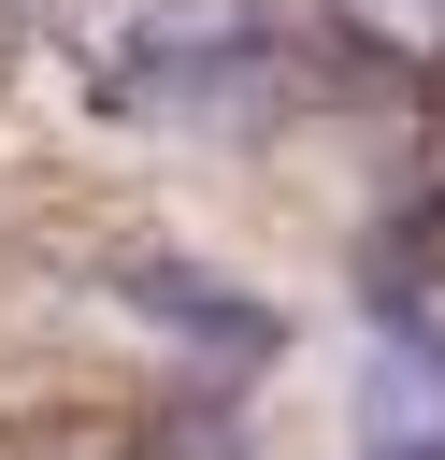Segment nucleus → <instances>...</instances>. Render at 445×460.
<instances>
[{"instance_id": "f03ea898", "label": "nucleus", "mask_w": 445, "mask_h": 460, "mask_svg": "<svg viewBox=\"0 0 445 460\" xmlns=\"http://www.w3.org/2000/svg\"><path fill=\"white\" fill-rule=\"evenodd\" d=\"M115 302L158 316V331H172L187 359H215V374H273V359H287V316H273L258 288L201 273V259H115Z\"/></svg>"}, {"instance_id": "7ed1b4c3", "label": "nucleus", "mask_w": 445, "mask_h": 460, "mask_svg": "<svg viewBox=\"0 0 445 460\" xmlns=\"http://www.w3.org/2000/svg\"><path fill=\"white\" fill-rule=\"evenodd\" d=\"M359 460H445V417H431V431H373Z\"/></svg>"}, {"instance_id": "f257e3e1", "label": "nucleus", "mask_w": 445, "mask_h": 460, "mask_svg": "<svg viewBox=\"0 0 445 460\" xmlns=\"http://www.w3.org/2000/svg\"><path fill=\"white\" fill-rule=\"evenodd\" d=\"M287 86L273 14H144L100 58V115H258Z\"/></svg>"}]
</instances>
